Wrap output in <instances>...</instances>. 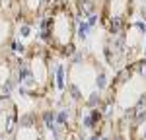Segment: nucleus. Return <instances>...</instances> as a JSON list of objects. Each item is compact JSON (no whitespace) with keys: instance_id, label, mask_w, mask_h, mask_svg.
Here are the masks:
<instances>
[{"instance_id":"1","label":"nucleus","mask_w":146,"mask_h":140,"mask_svg":"<svg viewBox=\"0 0 146 140\" xmlns=\"http://www.w3.org/2000/svg\"><path fill=\"white\" fill-rule=\"evenodd\" d=\"M101 113V127H115L117 136L121 128L127 127V136H131V127H136V121H142L146 113V58L129 60L113 76L103 99L98 105Z\"/></svg>"},{"instance_id":"2","label":"nucleus","mask_w":146,"mask_h":140,"mask_svg":"<svg viewBox=\"0 0 146 140\" xmlns=\"http://www.w3.org/2000/svg\"><path fill=\"white\" fill-rule=\"evenodd\" d=\"M66 66V97L78 109H96L105 93V70L92 53L72 55Z\"/></svg>"},{"instance_id":"3","label":"nucleus","mask_w":146,"mask_h":140,"mask_svg":"<svg viewBox=\"0 0 146 140\" xmlns=\"http://www.w3.org/2000/svg\"><path fill=\"white\" fill-rule=\"evenodd\" d=\"M53 57L55 53L47 47V43L31 41L23 49L20 57V92L33 99L45 101L53 93Z\"/></svg>"},{"instance_id":"4","label":"nucleus","mask_w":146,"mask_h":140,"mask_svg":"<svg viewBox=\"0 0 146 140\" xmlns=\"http://www.w3.org/2000/svg\"><path fill=\"white\" fill-rule=\"evenodd\" d=\"M45 43L58 58L76 55V10L70 0H53L45 20Z\"/></svg>"},{"instance_id":"5","label":"nucleus","mask_w":146,"mask_h":140,"mask_svg":"<svg viewBox=\"0 0 146 140\" xmlns=\"http://www.w3.org/2000/svg\"><path fill=\"white\" fill-rule=\"evenodd\" d=\"M136 0H103L100 6V27L107 35H119L131 25Z\"/></svg>"},{"instance_id":"6","label":"nucleus","mask_w":146,"mask_h":140,"mask_svg":"<svg viewBox=\"0 0 146 140\" xmlns=\"http://www.w3.org/2000/svg\"><path fill=\"white\" fill-rule=\"evenodd\" d=\"M20 80V58L10 47L0 49V95H10L18 88Z\"/></svg>"},{"instance_id":"7","label":"nucleus","mask_w":146,"mask_h":140,"mask_svg":"<svg viewBox=\"0 0 146 140\" xmlns=\"http://www.w3.org/2000/svg\"><path fill=\"white\" fill-rule=\"evenodd\" d=\"M53 0H10V10L16 16L18 23H27L31 25L37 20L47 16Z\"/></svg>"},{"instance_id":"8","label":"nucleus","mask_w":146,"mask_h":140,"mask_svg":"<svg viewBox=\"0 0 146 140\" xmlns=\"http://www.w3.org/2000/svg\"><path fill=\"white\" fill-rule=\"evenodd\" d=\"M20 121V107L12 95H0V140L14 138Z\"/></svg>"},{"instance_id":"9","label":"nucleus","mask_w":146,"mask_h":140,"mask_svg":"<svg viewBox=\"0 0 146 140\" xmlns=\"http://www.w3.org/2000/svg\"><path fill=\"white\" fill-rule=\"evenodd\" d=\"M43 136H45V123H43V117L39 111H29L25 115H20L14 138L35 140V138H43Z\"/></svg>"},{"instance_id":"10","label":"nucleus","mask_w":146,"mask_h":140,"mask_svg":"<svg viewBox=\"0 0 146 140\" xmlns=\"http://www.w3.org/2000/svg\"><path fill=\"white\" fill-rule=\"evenodd\" d=\"M16 25H18L16 16L12 14L10 8H4L0 12V49L10 47L14 33H16Z\"/></svg>"},{"instance_id":"11","label":"nucleus","mask_w":146,"mask_h":140,"mask_svg":"<svg viewBox=\"0 0 146 140\" xmlns=\"http://www.w3.org/2000/svg\"><path fill=\"white\" fill-rule=\"evenodd\" d=\"M103 0H74V6L78 8V12H82L84 16H88L92 12H96L101 6Z\"/></svg>"},{"instance_id":"12","label":"nucleus","mask_w":146,"mask_h":140,"mask_svg":"<svg viewBox=\"0 0 146 140\" xmlns=\"http://www.w3.org/2000/svg\"><path fill=\"white\" fill-rule=\"evenodd\" d=\"M4 10V0H0V12Z\"/></svg>"}]
</instances>
